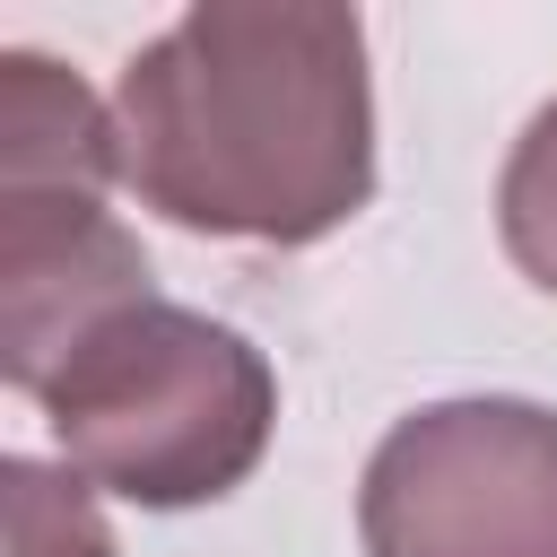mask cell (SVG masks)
I'll return each instance as SVG.
<instances>
[{"label":"cell","mask_w":557,"mask_h":557,"mask_svg":"<svg viewBox=\"0 0 557 557\" xmlns=\"http://www.w3.org/2000/svg\"><path fill=\"white\" fill-rule=\"evenodd\" d=\"M122 183L235 244H322L374 200L366 26L331 0H200L113 87Z\"/></svg>","instance_id":"obj_1"},{"label":"cell","mask_w":557,"mask_h":557,"mask_svg":"<svg viewBox=\"0 0 557 557\" xmlns=\"http://www.w3.org/2000/svg\"><path fill=\"white\" fill-rule=\"evenodd\" d=\"M35 400L87 487L157 513L218 505L226 487H244L278 426L270 357L244 331L165 296L96 322Z\"/></svg>","instance_id":"obj_2"},{"label":"cell","mask_w":557,"mask_h":557,"mask_svg":"<svg viewBox=\"0 0 557 557\" xmlns=\"http://www.w3.org/2000/svg\"><path fill=\"white\" fill-rule=\"evenodd\" d=\"M366 557H557V409L435 400L409 409L357 487Z\"/></svg>","instance_id":"obj_3"},{"label":"cell","mask_w":557,"mask_h":557,"mask_svg":"<svg viewBox=\"0 0 557 557\" xmlns=\"http://www.w3.org/2000/svg\"><path fill=\"white\" fill-rule=\"evenodd\" d=\"M148 261L131 226L104 209V191H9L0 183V374L35 400L61 357L148 305Z\"/></svg>","instance_id":"obj_4"},{"label":"cell","mask_w":557,"mask_h":557,"mask_svg":"<svg viewBox=\"0 0 557 557\" xmlns=\"http://www.w3.org/2000/svg\"><path fill=\"white\" fill-rule=\"evenodd\" d=\"M0 183L9 191H104L122 183L113 104L44 52H0Z\"/></svg>","instance_id":"obj_5"},{"label":"cell","mask_w":557,"mask_h":557,"mask_svg":"<svg viewBox=\"0 0 557 557\" xmlns=\"http://www.w3.org/2000/svg\"><path fill=\"white\" fill-rule=\"evenodd\" d=\"M0 513H9V557H122L78 470H44V461L9 453L0 461Z\"/></svg>","instance_id":"obj_6"},{"label":"cell","mask_w":557,"mask_h":557,"mask_svg":"<svg viewBox=\"0 0 557 557\" xmlns=\"http://www.w3.org/2000/svg\"><path fill=\"white\" fill-rule=\"evenodd\" d=\"M496 226H505V252L531 287L557 296V96L531 113V131L513 139L505 157V183H496Z\"/></svg>","instance_id":"obj_7"}]
</instances>
